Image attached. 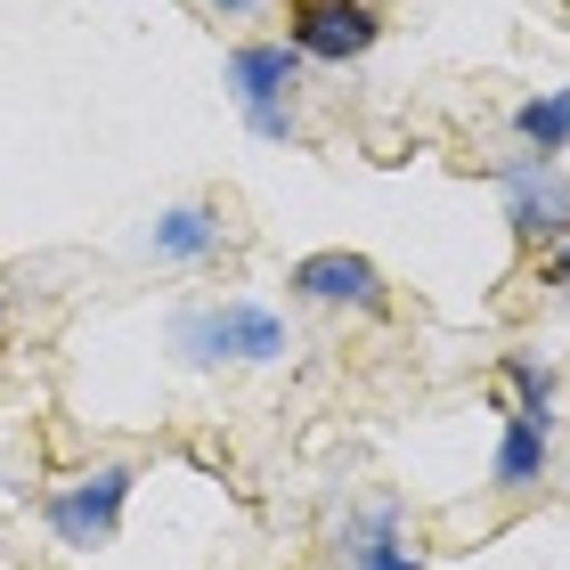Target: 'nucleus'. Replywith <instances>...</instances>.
<instances>
[{"label":"nucleus","instance_id":"obj_4","mask_svg":"<svg viewBox=\"0 0 570 570\" xmlns=\"http://www.w3.org/2000/svg\"><path fill=\"white\" fill-rule=\"evenodd\" d=\"M285 41L318 66H351L383 41V17L367 0H285Z\"/></svg>","mask_w":570,"mask_h":570},{"label":"nucleus","instance_id":"obj_10","mask_svg":"<svg viewBox=\"0 0 570 570\" xmlns=\"http://www.w3.org/2000/svg\"><path fill=\"white\" fill-rule=\"evenodd\" d=\"M513 131H522V147H530V155H562V147H570V90L530 98V107L513 115Z\"/></svg>","mask_w":570,"mask_h":570},{"label":"nucleus","instance_id":"obj_8","mask_svg":"<svg viewBox=\"0 0 570 570\" xmlns=\"http://www.w3.org/2000/svg\"><path fill=\"white\" fill-rule=\"evenodd\" d=\"M538 473H547V424H530V416H513L505 407V432H498V489H530Z\"/></svg>","mask_w":570,"mask_h":570},{"label":"nucleus","instance_id":"obj_9","mask_svg":"<svg viewBox=\"0 0 570 570\" xmlns=\"http://www.w3.org/2000/svg\"><path fill=\"white\" fill-rule=\"evenodd\" d=\"M498 383L513 392V416H530V424H547V432H554V375L538 367L530 351H505V367H498Z\"/></svg>","mask_w":570,"mask_h":570},{"label":"nucleus","instance_id":"obj_13","mask_svg":"<svg viewBox=\"0 0 570 570\" xmlns=\"http://www.w3.org/2000/svg\"><path fill=\"white\" fill-rule=\"evenodd\" d=\"M262 0H213V17H253Z\"/></svg>","mask_w":570,"mask_h":570},{"label":"nucleus","instance_id":"obj_3","mask_svg":"<svg viewBox=\"0 0 570 570\" xmlns=\"http://www.w3.org/2000/svg\"><path fill=\"white\" fill-rule=\"evenodd\" d=\"M131 489H139L131 464H90L82 481H66L58 498H49V530H58V547H73V554L107 547V538L122 530V505H131Z\"/></svg>","mask_w":570,"mask_h":570},{"label":"nucleus","instance_id":"obj_14","mask_svg":"<svg viewBox=\"0 0 570 570\" xmlns=\"http://www.w3.org/2000/svg\"><path fill=\"white\" fill-rule=\"evenodd\" d=\"M0 334H9V302H0Z\"/></svg>","mask_w":570,"mask_h":570},{"label":"nucleus","instance_id":"obj_1","mask_svg":"<svg viewBox=\"0 0 570 570\" xmlns=\"http://www.w3.org/2000/svg\"><path fill=\"white\" fill-rule=\"evenodd\" d=\"M228 90H237L245 122L262 139H294V90H302V49L294 41H245L228 58Z\"/></svg>","mask_w":570,"mask_h":570},{"label":"nucleus","instance_id":"obj_11","mask_svg":"<svg viewBox=\"0 0 570 570\" xmlns=\"http://www.w3.org/2000/svg\"><path fill=\"white\" fill-rule=\"evenodd\" d=\"M351 562H358V570H424V554H416V547H400V530H392V505H383L375 522L351 538Z\"/></svg>","mask_w":570,"mask_h":570},{"label":"nucleus","instance_id":"obj_7","mask_svg":"<svg viewBox=\"0 0 570 570\" xmlns=\"http://www.w3.org/2000/svg\"><path fill=\"white\" fill-rule=\"evenodd\" d=\"M147 245H155V262H204V253L220 245V213L213 204H171Z\"/></svg>","mask_w":570,"mask_h":570},{"label":"nucleus","instance_id":"obj_12","mask_svg":"<svg viewBox=\"0 0 570 570\" xmlns=\"http://www.w3.org/2000/svg\"><path fill=\"white\" fill-rule=\"evenodd\" d=\"M547 285H562V294H570V237L554 245V262H547Z\"/></svg>","mask_w":570,"mask_h":570},{"label":"nucleus","instance_id":"obj_5","mask_svg":"<svg viewBox=\"0 0 570 570\" xmlns=\"http://www.w3.org/2000/svg\"><path fill=\"white\" fill-rule=\"evenodd\" d=\"M179 351L196 367H213V358H285V326L253 302H220V309H188L179 318Z\"/></svg>","mask_w":570,"mask_h":570},{"label":"nucleus","instance_id":"obj_2","mask_svg":"<svg viewBox=\"0 0 570 570\" xmlns=\"http://www.w3.org/2000/svg\"><path fill=\"white\" fill-rule=\"evenodd\" d=\"M498 188H505L513 237H522L530 253H554L570 237V171L554 164V155H513V164L498 171Z\"/></svg>","mask_w":570,"mask_h":570},{"label":"nucleus","instance_id":"obj_6","mask_svg":"<svg viewBox=\"0 0 570 570\" xmlns=\"http://www.w3.org/2000/svg\"><path fill=\"white\" fill-rule=\"evenodd\" d=\"M294 294L302 302H351V309H392V294H383V269L367 262V253H309V262H294Z\"/></svg>","mask_w":570,"mask_h":570}]
</instances>
